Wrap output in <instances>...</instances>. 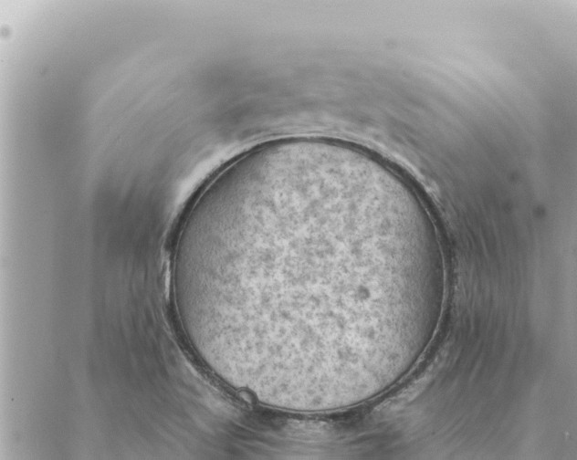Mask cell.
<instances>
[{"mask_svg": "<svg viewBox=\"0 0 577 460\" xmlns=\"http://www.w3.org/2000/svg\"><path fill=\"white\" fill-rule=\"evenodd\" d=\"M391 226L374 184L329 163L262 169L227 184L206 230L203 297L208 319L227 346L252 352L283 339L315 346L347 303L377 325L388 295L346 285L350 266L386 251ZM270 345V344H269Z\"/></svg>", "mask_w": 577, "mask_h": 460, "instance_id": "obj_1", "label": "cell"}]
</instances>
